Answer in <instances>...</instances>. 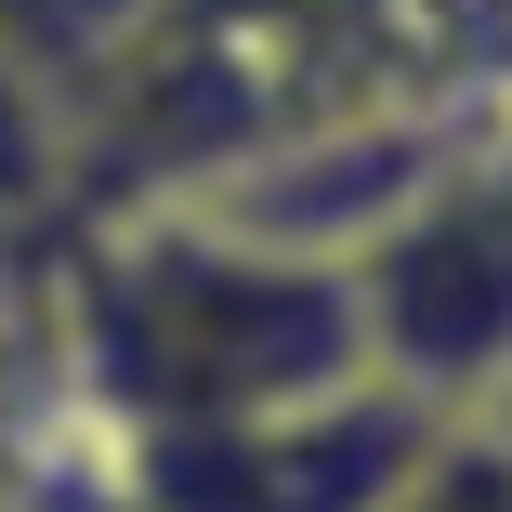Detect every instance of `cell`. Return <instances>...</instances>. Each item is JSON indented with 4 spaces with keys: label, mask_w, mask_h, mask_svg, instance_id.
<instances>
[{
    "label": "cell",
    "mask_w": 512,
    "mask_h": 512,
    "mask_svg": "<svg viewBox=\"0 0 512 512\" xmlns=\"http://www.w3.org/2000/svg\"><path fill=\"white\" fill-rule=\"evenodd\" d=\"M499 106H512V79H499Z\"/></svg>",
    "instance_id": "52a82bcc"
},
{
    "label": "cell",
    "mask_w": 512,
    "mask_h": 512,
    "mask_svg": "<svg viewBox=\"0 0 512 512\" xmlns=\"http://www.w3.org/2000/svg\"><path fill=\"white\" fill-rule=\"evenodd\" d=\"M355 342L421 407H499L512 394V106H473L434 171L394 197L342 263Z\"/></svg>",
    "instance_id": "3957f363"
},
{
    "label": "cell",
    "mask_w": 512,
    "mask_h": 512,
    "mask_svg": "<svg viewBox=\"0 0 512 512\" xmlns=\"http://www.w3.org/2000/svg\"><path fill=\"white\" fill-rule=\"evenodd\" d=\"M499 421H512V394H499Z\"/></svg>",
    "instance_id": "ba28073f"
},
{
    "label": "cell",
    "mask_w": 512,
    "mask_h": 512,
    "mask_svg": "<svg viewBox=\"0 0 512 512\" xmlns=\"http://www.w3.org/2000/svg\"><path fill=\"white\" fill-rule=\"evenodd\" d=\"M512 79V0H145L119 92L79 132V197H158L302 119H473ZM66 197V211H79Z\"/></svg>",
    "instance_id": "7a4b0ae2"
},
{
    "label": "cell",
    "mask_w": 512,
    "mask_h": 512,
    "mask_svg": "<svg viewBox=\"0 0 512 512\" xmlns=\"http://www.w3.org/2000/svg\"><path fill=\"white\" fill-rule=\"evenodd\" d=\"M381 512H512V421L499 407H447L434 447L407 460V486Z\"/></svg>",
    "instance_id": "8992f818"
},
{
    "label": "cell",
    "mask_w": 512,
    "mask_h": 512,
    "mask_svg": "<svg viewBox=\"0 0 512 512\" xmlns=\"http://www.w3.org/2000/svg\"><path fill=\"white\" fill-rule=\"evenodd\" d=\"M66 197H79V132H66V106L0 53V237H40V224H66Z\"/></svg>",
    "instance_id": "5b68a950"
},
{
    "label": "cell",
    "mask_w": 512,
    "mask_h": 512,
    "mask_svg": "<svg viewBox=\"0 0 512 512\" xmlns=\"http://www.w3.org/2000/svg\"><path fill=\"white\" fill-rule=\"evenodd\" d=\"M40 342L79 434H171L368 368L355 289L197 197H79L40 237Z\"/></svg>",
    "instance_id": "6da1fadb"
},
{
    "label": "cell",
    "mask_w": 512,
    "mask_h": 512,
    "mask_svg": "<svg viewBox=\"0 0 512 512\" xmlns=\"http://www.w3.org/2000/svg\"><path fill=\"white\" fill-rule=\"evenodd\" d=\"M434 421L447 407L355 368V381L289 394V407L171 421V434H92V447H106L132 512H381L407 486V460L434 447Z\"/></svg>",
    "instance_id": "277c9868"
}]
</instances>
